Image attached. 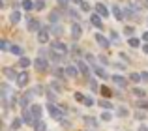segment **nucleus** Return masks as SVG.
<instances>
[{
  "label": "nucleus",
  "instance_id": "37998d69",
  "mask_svg": "<svg viewBox=\"0 0 148 131\" xmlns=\"http://www.w3.org/2000/svg\"><path fill=\"white\" fill-rule=\"evenodd\" d=\"M111 118H112V114H111V113H103V114H101V120H103V122H109Z\"/></svg>",
  "mask_w": 148,
  "mask_h": 131
},
{
  "label": "nucleus",
  "instance_id": "a211bd4d",
  "mask_svg": "<svg viewBox=\"0 0 148 131\" xmlns=\"http://www.w3.org/2000/svg\"><path fill=\"white\" fill-rule=\"evenodd\" d=\"M112 15L116 17V21H124V17H126V13H124V10H120V6H112Z\"/></svg>",
  "mask_w": 148,
  "mask_h": 131
},
{
  "label": "nucleus",
  "instance_id": "8fccbe9b",
  "mask_svg": "<svg viewBox=\"0 0 148 131\" xmlns=\"http://www.w3.org/2000/svg\"><path fill=\"white\" fill-rule=\"evenodd\" d=\"M51 86H53V88H54L56 92H62V84H58V83H53Z\"/></svg>",
  "mask_w": 148,
  "mask_h": 131
},
{
  "label": "nucleus",
  "instance_id": "a878e982",
  "mask_svg": "<svg viewBox=\"0 0 148 131\" xmlns=\"http://www.w3.org/2000/svg\"><path fill=\"white\" fill-rule=\"evenodd\" d=\"M133 96H137V98H139V99H145V98H146V92H145V90H143V88H139V86H135V88H133Z\"/></svg>",
  "mask_w": 148,
  "mask_h": 131
},
{
  "label": "nucleus",
  "instance_id": "4c0bfd02",
  "mask_svg": "<svg viewBox=\"0 0 148 131\" xmlns=\"http://www.w3.org/2000/svg\"><path fill=\"white\" fill-rule=\"evenodd\" d=\"M34 131H47V126H45L43 122H38L36 128H34Z\"/></svg>",
  "mask_w": 148,
  "mask_h": 131
},
{
  "label": "nucleus",
  "instance_id": "1a4fd4ad",
  "mask_svg": "<svg viewBox=\"0 0 148 131\" xmlns=\"http://www.w3.org/2000/svg\"><path fill=\"white\" fill-rule=\"evenodd\" d=\"M94 8H96V13H98L101 19H107V17H109V10H107V6H105V4L98 2Z\"/></svg>",
  "mask_w": 148,
  "mask_h": 131
},
{
  "label": "nucleus",
  "instance_id": "ea45409f",
  "mask_svg": "<svg viewBox=\"0 0 148 131\" xmlns=\"http://www.w3.org/2000/svg\"><path fill=\"white\" fill-rule=\"evenodd\" d=\"M34 4H36V10H38V11L45 10V0H38V2H34Z\"/></svg>",
  "mask_w": 148,
  "mask_h": 131
},
{
  "label": "nucleus",
  "instance_id": "72a5a7b5",
  "mask_svg": "<svg viewBox=\"0 0 148 131\" xmlns=\"http://www.w3.org/2000/svg\"><path fill=\"white\" fill-rule=\"evenodd\" d=\"M45 96L49 98V101H51V103H53L54 99H56V94H54V92L51 90V88H47V90H45Z\"/></svg>",
  "mask_w": 148,
  "mask_h": 131
},
{
  "label": "nucleus",
  "instance_id": "aec40b11",
  "mask_svg": "<svg viewBox=\"0 0 148 131\" xmlns=\"http://www.w3.org/2000/svg\"><path fill=\"white\" fill-rule=\"evenodd\" d=\"M53 73H54V77H58L60 81H66V79H68V75H66V69H62V68H54Z\"/></svg>",
  "mask_w": 148,
  "mask_h": 131
},
{
  "label": "nucleus",
  "instance_id": "f257e3e1",
  "mask_svg": "<svg viewBox=\"0 0 148 131\" xmlns=\"http://www.w3.org/2000/svg\"><path fill=\"white\" fill-rule=\"evenodd\" d=\"M34 66H36V69L40 73H43V71H47V69H49V60L45 58V49H41V51H40L38 58L34 60Z\"/></svg>",
  "mask_w": 148,
  "mask_h": 131
},
{
  "label": "nucleus",
  "instance_id": "49530a36",
  "mask_svg": "<svg viewBox=\"0 0 148 131\" xmlns=\"http://www.w3.org/2000/svg\"><path fill=\"white\" fill-rule=\"evenodd\" d=\"M69 15H71V17L75 19V23H77V21H79V19H81V17H79V13H77L75 10H71V11H69Z\"/></svg>",
  "mask_w": 148,
  "mask_h": 131
},
{
  "label": "nucleus",
  "instance_id": "ddd939ff",
  "mask_svg": "<svg viewBox=\"0 0 148 131\" xmlns=\"http://www.w3.org/2000/svg\"><path fill=\"white\" fill-rule=\"evenodd\" d=\"M83 36V28H81L79 23H73L71 25V38L73 40H79V38Z\"/></svg>",
  "mask_w": 148,
  "mask_h": 131
},
{
  "label": "nucleus",
  "instance_id": "7c9ffc66",
  "mask_svg": "<svg viewBox=\"0 0 148 131\" xmlns=\"http://www.w3.org/2000/svg\"><path fill=\"white\" fill-rule=\"evenodd\" d=\"M51 32H53L54 36H62V32H64V28H62V25H53V28H51Z\"/></svg>",
  "mask_w": 148,
  "mask_h": 131
},
{
  "label": "nucleus",
  "instance_id": "0eeeda50",
  "mask_svg": "<svg viewBox=\"0 0 148 131\" xmlns=\"http://www.w3.org/2000/svg\"><path fill=\"white\" fill-rule=\"evenodd\" d=\"M23 122H25V124H28V126H32V128H36V118L32 116V113H30L28 109H25L23 111Z\"/></svg>",
  "mask_w": 148,
  "mask_h": 131
},
{
  "label": "nucleus",
  "instance_id": "20e7f679",
  "mask_svg": "<svg viewBox=\"0 0 148 131\" xmlns=\"http://www.w3.org/2000/svg\"><path fill=\"white\" fill-rule=\"evenodd\" d=\"M51 49H53L54 53H58V55H66V53H68V45L60 40H54L53 43H51Z\"/></svg>",
  "mask_w": 148,
  "mask_h": 131
},
{
  "label": "nucleus",
  "instance_id": "39448f33",
  "mask_svg": "<svg viewBox=\"0 0 148 131\" xmlns=\"http://www.w3.org/2000/svg\"><path fill=\"white\" fill-rule=\"evenodd\" d=\"M28 81H30V75H28L26 71H21V73L17 75V81H15V83H17L19 88H25L26 84H28Z\"/></svg>",
  "mask_w": 148,
  "mask_h": 131
},
{
  "label": "nucleus",
  "instance_id": "a19ab883",
  "mask_svg": "<svg viewBox=\"0 0 148 131\" xmlns=\"http://www.w3.org/2000/svg\"><path fill=\"white\" fill-rule=\"evenodd\" d=\"M124 34H126V36H133L135 28H133V26H126V28H124Z\"/></svg>",
  "mask_w": 148,
  "mask_h": 131
},
{
  "label": "nucleus",
  "instance_id": "5701e85b",
  "mask_svg": "<svg viewBox=\"0 0 148 131\" xmlns=\"http://www.w3.org/2000/svg\"><path fill=\"white\" fill-rule=\"evenodd\" d=\"M116 116L118 118H126V116H130V111H127L126 107H118V109H116Z\"/></svg>",
  "mask_w": 148,
  "mask_h": 131
},
{
  "label": "nucleus",
  "instance_id": "cd10ccee",
  "mask_svg": "<svg viewBox=\"0 0 148 131\" xmlns=\"http://www.w3.org/2000/svg\"><path fill=\"white\" fill-rule=\"evenodd\" d=\"M30 64H32V62H30V58H26V56H23V58H19V62H17V66H21L23 69H26V68H28Z\"/></svg>",
  "mask_w": 148,
  "mask_h": 131
},
{
  "label": "nucleus",
  "instance_id": "412c9836",
  "mask_svg": "<svg viewBox=\"0 0 148 131\" xmlns=\"http://www.w3.org/2000/svg\"><path fill=\"white\" fill-rule=\"evenodd\" d=\"M10 53H13V55H17L19 58H23V56H25V51H23V47H19V45H11Z\"/></svg>",
  "mask_w": 148,
  "mask_h": 131
},
{
  "label": "nucleus",
  "instance_id": "79ce46f5",
  "mask_svg": "<svg viewBox=\"0 0 148 131\" xmlns=\"http://www.w3.org/2000/svg\"><path fill=\"white\" fill-rule=\"evenodd\" d=\"M0 49H2V51H8V49H11V47H10V43H8L6 40H2L0 41Z\"/></svg>",
  "mask_w": 148,
  "mask_h": 131
},
{
  "label": "nucleus",
  "instance_id": "dca6fc26",
  "mask_svg": "<svg viewBox=\"0 0 148 131\" xmlns=\"http://www.w3.org/2000/svg\"><path fill=\"white\" fill-rule=\"evenodd\" d=\"M111 79H112V83L118 84L120 88H126L127 86V79H126V77H122V75H112Z\"/></svg>",
  "mask_w": 148,
  "mask_h": 131
},
{
  "label": "nucleus",
  "instance_id": "4be33fe9",
  "mask_svg": "<svg viewBox=\"0 0 148 131\" xmlns=\"http://www.w3.org/2000/svg\"><path fill=\"white\" fill-rule=\"evenodd\" d=\"M94 73H96L98 77H101V79H107V77H109V75H107V71H105L101 66H94Z\"/></svg>",
  "mask_w": 148,
  "mask_h": 131
},
{
  "label": "nucleus",
  "instance_id": "c03bdc74",
  "mask_svg": "<svg viewBox=\"0 0 148 131\" xmlns=\"http://www.w3.org/2000/svg\"><path fill=\"white\" fill-rule=\"evenodd\" d=\"M83 103H84V105H86V107H92V105H94L96 101H94V99H92V98H84V101H83Z\"/></svg>",
  "mask_w": 148,
  "mask_h": 131
},
{
  "label": "nucleus",
  "instance_id": "6e6552de",
  "mask_svg": "<svg viewBox=\"0 0 148 131\" xmlns=\"http://www.w3.org/2000/svg\"><path fill=\"white\" fill-rule=\"evenodd\" d=\"M75 66H77V68H79V71L81 73H83V75L84 77H88V79H92V77H90V68H88V66H86V62H83V60H77V62H75Z\"/></svg>",
  "mask_w": 148,
  "mask_h": 131
},
{
  "label": "nucleus",
  "instance_id": "c85d7f7f",
  "mask_svg": "<svg viewBox=\"0 0 148 131\" xmlns=\"http://www.w3.org/2000/svg\"><path fill=\"white\" fill-rule=\"evenodd\" d=\"M99 92L103 94V99H109V98H112V92H111V88H107V86H101V88H99Z\"/></svg>",
  "mask_w": 148,
  "mask_h": 131
},
{
  "label": "nucleus",
  "instance_id": "b1692460",
  "mask_svg": "<svg viewBox=\"0 0 148 131\" xmlns=\"http://www.w3.org/2000/svg\"><path fill=\"white\" fill-rule=\"evenodd\" d=\"M21 6L25 8L26 11H30V10H36V4H34L32 0H23V2H21Z\"/></svg>",
  "mask_w": 148,
  "mask_h": 131
},
{
  "label": "nucleus",
  "instance_id": "a18cd8bd",
  "mask_svg": "<svg viewBox=\"0 0 148 131\" xmlns=\"http://www.w3.org/2000/svg\"><path fill=\"white\" fill-rule=\"evenodd\" d=\"M71 53H73L75 56H81V49L77 47V45H73V47H71Z\"/></svg>",
  "mask_w": 148,
  "mask_h": 131
},
{
  "label": "nucleus",
  "instance_id": "e2e57ef3",
  "mask_svg": "<svg viewBox=\"0 0 148 131\" xmlns=\"http://www.w3.org/2000/svg\"><path fill=\"white\" fill-rule=\"evenodd\" d=\"M146 2H148V0H146Z\"/></svg>",
  "mask_w": 148,
  "mask_h": 131
},
{
  "label": "nucleus",
  "instance_id": "c756f323",
  "mask_svg": "<svg viewBox=\"0 0 148 131\" xmlns=\"http://www.w3.org/2000/svg\"><path fill=\"white\" fill-rule=\"evenodd\" d=\"M99 107H101V109H107V111H111L112 109V103L111 101H109V99H99Z\"/></svg>",
  "mask_w": 148,
  "mask_h": 131
},
{
  "label": "nucleus",
  "instance_id": "58836bf2",
  "mask_svg": "<svg viewBox=\"0 0 148 131\" xmlns=\"http://www.w3.org/2000/svg\"><path fill=\"white\" fill-rule=\"evenodd\" d=\"M73 98H75V101H81V103H83L86 96H84V94H81V92H75V94H73Z\"/></svg>",
  "mask_w": 148,
  "mask_h": 131
},
{
  "label": "nucleus",
  "instance_id": "09e8293b",
  "mask_svg": "<svg viewBox=\"0 0 148 131\" xmlns=\"http://www.w3.org/2000/svg\"><path fill=\"white\" fill-rule=\"evenodd\" d=\"M81 10H83V11H88V10H90V4H88V2H83V4H81Z\"/></svg>",
  "mask_w": 148,
  "mask_h": 131
},
{
  "label": "nucleus",
  "instance_id": "de8ad7c7",
  "mask_svg": "<svg viewBox=\"0 0 148 131\" xmlns=\"http://www.w3.org/2000/svg\"><path fill=\"white\" fill-rule=\"evenodd\" d=\"M68 2H69V0H58V4H60L62 10H66V8H68Z\"/></svg>",
  "mask_w": 148,
  "mask_h": 131
},
{
  "label": "nucleus",
  "instance_id": "864d4df0",
  "mask_svg": "<svg viewBox=\"0 0 148 131\" xmlns=\"http://www.w3.org/2000/svg\"><path fill=\"white\" fill-rule=\"evenodd\" d=\"M145 116H146L145 113H135V118H139V120H145Z\"/></svg>",
  "mask_w": 148,
  "mask_h": 131
},
{
  "label": "nucleus",
  "instance_id": "473e14b6",
  "mask_svg": "<svg viewBox=\"0 0 148 131\" xmlns=\"http://www.w3.org/2000/svg\"><path fill=\"white\" fill-rule=\"evenodd\" d=\"M135 107L137 109H148V99L145 98V99H139L137 103H135Z\"/></svg>",
  "mask_w": 148,
  "mask_h": 131
},
{
  "label": "nucleus",
  "instance_id": "2f4dec72",
  "mask_svg": "<svg viewBox=\"0 0 148 131\" xmlns=\"http://www.w3.org/2000/svg\"><path fill=\"white\" fill-rule=\"evenodd\" d=\"M21 124H23V118H13V122H11V129L17 131L19 128H21Z\"/></svg>",
  "mask_w": 148,
  "mask_h": 131
},
{
  "label": "nucleus",
  "instance_id": "393cba45",
  "mask_svg": "<svg viewBox=\"0 0 148 131\" xmlns=\"http://www.w3.org/2000/svg\"><path fill=\"white\" fill-rule=\"evenodd\" d=\"M83 120H84V124L90 126V128H98V120H96V118H92V116H84Z\"/></svg>",
  "mask_w": 148,
  "mask_h": 131
},
{
  "label": "nucleus",
  "instance_id": "3c124183",
  "mask_svg": "<svg viewBox=\"0 0 148 131\" xmlns=\"http://www.w3.org/2000/svg\"><path fill=\"white\" fill-rule=\"evenodd\" d=\"M141 79H143V83H148V71H143L141 73Z\"/></svg>",
  "mask_w": 148,
  "mask_h": 131
},
{
  "label": "nucleus",
  "instance_id": "4468645a",
  "mask_svg": "<svg viewBox=\"0 0 148 131\" xmlns=\"http://www.w3.org/2000/svg\"><path fill=\"white\" fill-rule=\"evenodd\" d=\"M79 68H77V66H66V75L68 77H71V79H77V77H79Z\"/></svg>",
  "mask_w": 148,
  "mask_h": 131
},
{
  "label": "nucleus",
  "instance_id": "f03ea898",
  "mask_svg": "<svg viewBox=\"0 0 148 131\" xmlns=\"http://www.w3.org/2000/svg\"><path fill=\"white\" fill-rule=\"evenodd\" d=\"M47 111H49V114L54 118V120H58V122L64 120V111H60L56 105H54V103H49V105H47Z\"/></svg>",
  "mask_w": 148,
  "mask_h": 131
},
{
  "label": "nucleus",
  "instance_id": "9b49d317",
  "mask_svg": "<svg viewBox=\"0 0 148 131\" xmlns=\"http://www.w3.org/2000/svg\"><path fill=\"white\" fill-rule=\"evenodd\" d=\"M38 34H40V36H38V41H40V43H47L51 40V30L49 28H41Z\"/></svg>",
  "mask_w": 148,
  "mask_h": 131
},
{
  "label": "nucleus",
  "instance_id": "f8f14e48",
  "mask_svg": "<svg viewBox=\"0 0 148 131\" xmlns=\"http://www.w3.org/2000/svg\"><path fill=\"white\" fill-rule=\"evenodd\" d=\"M2 75L8 77L10 81H17V75H19V73H15L13 68H8V66H6V68H2Z\"/></svg>",
  "mask_w": 148,
  "mask_h": 131
},
{
  "label": "nucleus",
  "instance_id": "5fc2aeb1",
  "mask_svg": "<svg viewBox=\"0 0 148 131\" xmlns=\"http://www.w3.org/2000/svg\"><path fill=\"white\" fill-rule=\"evenodd\" d=\"M60 124H62V126H64V128H71V122H69V120H62V122H60Z\"/></svg>",
  "mask_w": 148,
  "mask_h": 131
},
{
  "label": "nucleus",
  "instance_id": "6e6d98bb",
  "mask_svg": "<svg viewBox=\"0 0 148 131\" xmlns=\"http://www.w3.org/2000/svg\"><path fill=\"white\" fill-rule=\"evenodd\" d=\"M99 62H103V64H109V58H107V56H103V55H101V56H99Z\"/></svg>",
  "mask_w": 148,
  "mask_h": 131
},
{
  "label": "nucleus",
  "instance_id": "bb28decb",
  "mask_svg": "<svg viewBox=\"0 0 148 131\" xmlns=\"http://www.w3.org/2000/svg\"><path fill=\"white\" fill-rule=\"evenodd\" d=\"M10 21H11V23H13V25H17V23H19V21H21V11H17V10H15V11H13V13H11V15H10Z\"/></svg>",
  "mask_w": 148,
  "mask_h": 131
},
{
  "label": "nucleus",
  "instance_id": "2eb2a0df",
  "mask_svg": "<svg viewBox=\"0 0 148 131\" xmlns=\"http://www.w3.org/2000/svg\"><path fill=\"white\" fill-rule=\"evenodd\" d=\"M90 23H92V26H96L98 30L103 28V21H101V17H99L98 13H92L90 15Z\"/></svg>",
  "mask_w": 148,
  "mask_h": 131
},
{
  "label": "nucleus",
  "instance_id": "603ef678",
  "mask_svg": "<svg viewBox=\"0 0 148 131\" xmlns=\"http://www.w3.org/2000/svg\"><path fill=\"white\" fill-rule=\"evenodd\" d=\"M111 40L114 41V43H118V34H116V32H111Z\"/></svg>",
  "mask_w": 148,
  "mask_h": 131
},
{
  "label": "nucleus",
  "instance_id": "4d7b16f0",
  "mask_svg": "<svg viewBox=\"0 0 148 131\" xmlns=\"http://www.w3.org/2000/svg\"><path fill=\"white\" fill-rule=\"evenodd\" d=\"M143 53H146V55H148V43H146V45H143Z\"/></svg>",
  "mask_w": 148,
  "mask_h": 131
},
{
  "label": "nucleus",
  "instance_id": "6ab92c4d",
  "mask_svg": "<svg viewBox=\"0 0 148 131\" xmlns=\"http://www.w3.org/2000/svg\"><path fill=\"white\" fill-rule=\"evenodd\" d=\"M49 21L53 23V25H58V21H60V10H53L49 13Z\"/></svg>",
  "mask_w": 148,
  "mask_h": 131
},
{
  "label": "nucleus",
  "instance_id": "423d86ee",
  "mask_svg": "<svg viewBox=\"0 0 148 131\" xmlns=\"http://www.w3.org/2000/svg\"><path fill=\"white\" fill-rule=\"evenodd\" d=\"M34 96V92L30 90V92H25V94L21 96V99H19V105H21V109L25 111V109H28V103H30V98Z\"/></svg>",
  "mask_w": 148,
  "mask_h": 131
},
{
  "label": "nucleus",
  "instance_id": "e433bc0d",
  "mask_svg": "<svg viewBox=\"0 0 148 131\" xmlns=\"http://www.w3.org/2000/svg\"><path fill=\"white\" fill-rule=\"evenodd\" d=\"M88 84H90L92 92H98V90H99V86H98V81H96V79H90V83H88Z\"/></svg>",
  "mask_w": 148,
  "mask_h": 131
},
{
  "label": "nucleus",
  "instance_id": "bf43d9fd",
  "mask_svg": "<svg viewBox=\"0 0 148 131\" xmlns=\"http://www.w3.org/2000/svg\"><path fill=\"white\" fill-rule=\"evenodd\" d=\"M139 131H148V128H146V126H141V128H139Z\"/></svg>",
  "mask_w": 148,
  "mask_h": 131
},
{
  "label": "nucleus",
  "instance_id": "c9c22d12",
  "mask_svg": "<svg viewBox=\"0 0 148 131\" xmlns=\"http://www.w3.org/2000/svg\"><path fill=\"white\" fill-rule=\"evenodd\" d=\"M130 81H133V83H141V81H143V79H141V73H135V71H133V73L130 75Z\"/></svg>",
  "mask_w": 148,
  "mask_h": 131
},
{
  "label": "nucleus",
  "instance_id": "680f3d73",
  "mask_svg": "<svg viewBox=\"0 0 148 131\" xmlns=\"http://www.w3.org/2000/svg\"><path fill=\"white\" fill-rule=\"evenodd\" d=\"M146 23H148V19H146Z\"/></svg>",
  "mask_w": 148,
  "mask_h": 131
},
{
  "label": "nucleus",
  "instance_id": "7ed1b4c3",
  "mask_svg": "<svg viewBox=\"0 0 148 131\" xmlns=\"http://www.w3.org/2000/svg\"><path fill=\"white\" fill-rule=\"evenodd\" d=\"M26 26H28V30L30 32H40L43 26H41V23H40V19H34V17H26Z\"/></svg>",
  "mask_w": 148,
  "mask_h": 131
},
{
  "label": "nucleus",
  "instance_id": "13d9d810",
  "mask_svg": "<svg viewBox=\"0 0 148 131\" xmlns=\"http://www.w3.org/2000/svg\"><path fill=\"white\" fill-rule=\"evenodd\" d=\"M143 40H145V41H148V32H145V34H143Z\"/></svg>",
  "mask_w": 148,
  "mask_h": 131
},
{
  "label": "nucleus",
  "instance_id": "f3484780",
  "mask_svg": "<svg viewBox=\"0 0 148 131\" xmlns=\"http://www.w3.org/2000/svg\"><path fill=\"white\" fill-rule=\"evenodd\" d=\"M30 113H32V116L36 118V122H40L41 114H43V109H41V105H32L30 107Z\"/></svg>",
  "mask_w": 148,
  "mask_h": 131
},
{
  "label": "nucleus",
  "instance_id": "9d476101",
  "mask_svg": "<svg viewBox=\"0 0 148 131\" xmlns=\"http://www.w3.org/2000/svg\"><path fill=\"white\" fill-rule=\"evenodd\" d=\"M94 38H96V41H98V45L101 49H109V45H111V41L107 40V38L103 36V34H94Z\"/></svg>",
  "mask_w": 148,
  "mask_h": 131
},
{
  "label": "nucleus",
  "instance_id": "f704fd0d",
  "mask_svg": "<svg viewBox=\"0 0 148 131\" xmlns=\"http://www.w3.org/2000/svg\"><path fill=\"white\" fill-rule=\"evenodd\" d=\"M127 43H130V47H133V49H137L139 45H141V41L137 40V38H130V41H127Z\"/></svg>",
  "mask_w": 148,
  "mask_h": 131
},
{
  "label": "nucleus",
  "instance_id": "052dcab7",
  "mask_svg": "<svg viewBox=\"0 0 148 131\" xmlns=\"http://www.w3.org/2000/svg\"><path fill=\"white\" fill-rule=\"evenodd\" d=\"M73 2H75V4H83L84 0H73Z\"/></svg>",
  "mask_w": 148,
  "mask_h": 131
}]
</instances>
